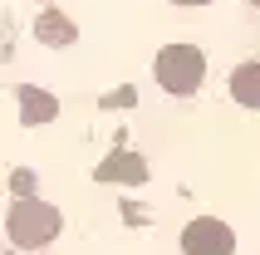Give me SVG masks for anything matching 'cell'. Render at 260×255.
<instances>
[{"label":"cell","mask_w":260,"mask_h":255,"mask_svg":"<svg viewBox=\"0 0 260 255\" xmlns=\"http://www.w3.org/2000/svg\"><path fill=\"white\" fill-rule=\"evenodd\" d=\"M64 231V216L54 211V206H44V201H35V197H25V201H15L10 206V216H5V236H10L15 245H49Z\"/></svg>","instance_id":"obj_1"},{"label":"cell","mask_w":260,"mask_h":255,"mask_svg":"<svg viewBox=\"0 0 260 255\" xmlns=\"http://www.w3.org/2000/svg\"><path fill=\"white\" fill-rule=\"evenodd\" d=\"M250 5H260V0H250Z\"/></svg>","instance_id":"obj_9"},{"label":"cell","mask_w":260,"mask_h":255,"mask_svg":"<svg viewBox=\"0 0 260 255\" xmlns=\"http://www.w3.org/2000/svg\"><path fill=\"white\" fill-rule=\"evenodd\" d=\"M231 93H236V103L260 108V64H241V69L231 74Z\"/></svg>","instance_id":"obj_5"},{"label":"cell","mask_w":260,"mask_h":255,"mask_svg":"<svg viewBox=\"0 0 260 255\" xmlns=\"http://www.w3.org/2000/svg\"><path fill=\"white\" fill-rule=\"evenodd\" d=\"M35 29H40V40H44V44H74V25L64 20V15H54V10H44Z\"/></svg>","instance_id":"obj_7"},{"label":"cell","mask_w":260,"mask_h":255,"mask_svg":"<svg viewBox=\"0 0 260 255\" xmlns=\"http://www.w3.org/2000/svg\"><path fill=\"white\" fill-rule=\"evenodd\" d=\"M20 113H25V123H44V118L54 113V99L25 84V88H20Z\"/></svg>","instance_id":"obj_6"},{"label":"cell","mask_w":260,"mask_h":255,"mask_svg":"<svg viewBox=\"0 0 260 255\" xmlns=\"http://www.w3.org/2000/svg\"><path fill=\"white\" fill-rule=\"evenodd\" d=\"M182 250L187 255H231L236 236H231L226 221H216V216H197V221L182 231Z\"/></svg>","instance_id":"obj_3"},{"label":"cell","mask_w":260,"mask_h":255,"mask_svg":"<svg viewBox=\"0 0 260 255\" xmlns=\"http://www.w3.org/2000/svg\"><path fill=\"white\" fill-rule=\"evenodd\" d=\"M182 5H202V0H182Z\"/></svg>","instance_id":"obj_8"},{"label":"cell","mask_w":260,"mask_h":255,"mask_svg":"<svg viewBox=\"0 0 260 255\" xmlns=\"http://www.w3.org/2000/svg\"><path fill=\"white\" fill-rule=\"evenodd\" d=\"M202 74H206V59H202V49H191V44H167L157 54V84L167 88V93H197Z\"/></svg>","instance_id":"obj_2"},{"label":"cell","mask_w":260,"mask_h":255,"mask_svg":"<svg viewBox=\"0 0 260 255\" xmlns=\"http://www.w3.org/2000/svg\"><path fill=\"white\" fill-rule=\"evenodd\" d=\"M143 177H147V162L138 152H118V157H108V162L99 167V182H133L138 186Z\"/></svg>","instance_id":"obj_4"}]
</instances>
